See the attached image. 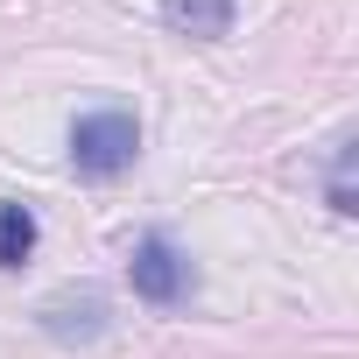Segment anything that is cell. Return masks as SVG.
Here are the masks:
<instances>
[{
    "instance_id": "5b68a950",
    "label": "cell",
    "mask_w": 359,
    "mask_h": 359,
    "mask_svg": "<svg viewBox=\"0 0 359 359\" xmlns=\"http://www.w3.org/2000/svg\"><path fill=\"white\" fill-rule=\"evenodd\" d=\"M29 254H36V212L22 198H8L0 205V268H22Z\"/></svg>"
},
{
    "instance_id": "3957f363",
    "label": "cell",
    "mask_w": 359,
    "mask_h": 359,
    "mask_svg": "<svg viewBox=\"0 0 359 359\" xmlns=\"http://www.w3.org/2000/svg\"><path fill=\"white\" fill-rule=\"evenodd\" d=\"M36 317H43V331H50L57 345H92V338H106V296H99V289H64V296H50Z\"/></svg>"
},
{
    "instance_id": "277c9868",
    "label": "cell",
    "mask_w": 359,
    "mask_h": 359,
    "mask_svg": "<svg viewBox=\"0 0 359 359\" xmlns=\"http://www.w3.org/2000/svg\"><path fill=\"white\" fill-rule=\"evenodd\" d=\"M162 15H169V29H184L198 43H219L233 29V0H169Z\"/></svg>"
},
{
    "instance_id": "7a4b0ae2",
    "label": "cell",
    "mask_w": 359,
    "mask_h": 359,
    "mask_svg": "<svg viewBox=\"0 0 359 359\" xmlns=\"http://www.w3.org/2000/svg\"><path fill=\"white\" fill-rule=\"evenodd\" d=\"M127 275H134V296L155 303V310H176V303L198 289V268L176 254V240H162V233H141V240H134Z\"/></svg>"
},
{
    "instance_id": "8992f818",
    "label": "cell",
    "mask_w": 359,
    "mask_h": 359,
    "mask_svg": "<svg viewBox=\"0 0 359 359\" xmlns=\"http://www.w3.org/2000/svg\"><path fill=\"white\" fill-rule=\"evenodd\" d=\"M331 212H345V219L359 212V198H352V141H345L338 162H331Z\"/></svg>"
},
{
    "instance_id": "6da1fadb",
    "label": "cell",
    "mask_w": 359,
    "mask_h": 359,
    "mask_svg": "<svg viewBox=\"0 0 359 359\" xmlns=\"http://www.w3.org/2000/svg\"><path fill=\"white\" fill-rule=\"evenodd\" d=\"M134 155H141L134 113H85L71 127V162H78V176H92V184H113L120 169H134Z\"/></svg>"
}]
</instances>
